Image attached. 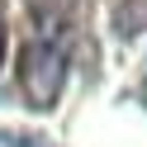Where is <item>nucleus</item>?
<instances>
[{"label":"nucleus","mask_w":147,"mask_h":147,"mask_svg":"<svg viewBox=\"0 0 147 147\" xmlns=\"http://www.w3.org/2000/svg\"><path fill=\"white\" fill-rule=\"evenodd\" d=\"M19 81H24V95L38 109L57 105L62 86H67V52L52 38H33L24 48V57H19Z\"/></svg>","instance_id":"obj_1"},{"label":"nucleus","mask_w":147,"mask_h":147,"mask_svg":"<svg viewBox=\"0 0 147 147\" xmlns=\"http://www.w3.org/2000/svg\"><path fill=\"white\" fill-rule=\"evenodd\" d=\"M5 43H10V29H5V14H0V62H5Z\"/></svg>","instance_id":"obj_2"}]
</instances>
